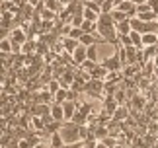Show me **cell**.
I'll use <instances>...</instances> for the list:
<instances>
[{
    "label": "cell",
    "mask_w": 158,
    "mask_h": 148,
    "mask_svg": "<svg viewBox=\"0 0 158 148\" xmlns=\"http://www.w3.org/2000/svg\"><path fill=\"white\" fill-rule=\"evenodd\" d=\"M51 119L57 123H64V107L60 103H53L51 105Z\"/></svg>",
    "instance_id": "4"
},
{
    "label": "cell",
    "mask_w": 158,
    "mask_h": 148,
    "mask_svg": "<svg viewBox=\"0 0 158 148\" xmlns=\"http://www.w3.org/2000/svg\"><path fill=\"white\" fill-rule=\"evenodd\" d=\"M60 41H63L64 53H69V55H72V53H74L78 47H80V41H76V39H70V37H60Z\"/></svg>",
    "instance_id": "5"
},
{
    "label": "cell",
    "mask_w": 158,
    "mask_h": 148,
    "mask_svg": "<svg viewBox=\"0 0 158 148\" xmlns=\"http://www.w3.org/2000/svg\"><path fill=\"white\" fill-rule=\"evenodd\" d=\"M82 14H84V20H86V22H98L100 20V14L94 12V10H90V8H84Z\"/></svg>",
    "instance_id": "12"
},
{
    "label": "cell",
    "mask_w": 158,
    "mask_h": 148,
    "mask_svg": "<svg viewBox=\"0 0 158 148\" xmlns=\"http://www.w3.org/2000/svg\"><path fill=\"white\" fill-rule=\"evenodd\" d=\"M88 60H92V63H96V64H100V53H98V43L96 45H90L88 47Z\"/></svg>",
    "instance_id": "8"
},
{
    "label": "cell",
    "mask_w": 158,
    "mask_h": 148,
    "mask_svg": "<svg viewBox=\"0 0 158 148\" xmlns=\"http://www.w3.org/2000/svg\"><path fill=\"white\" fill-rule=\"evenodd\" d=\"M115 29H117V35H129L133 29H131V22L129 20H125V22H121L115 26Z\"/></svg>",
    "instance_id": "9"
},
{
    "label": "cell",
    "mask_w": 158,
    "mask_h": 148,
    "mask_svg": "<svg viewBox=\"0 0 158 148\" xmlns=\"http://www.w3.org/2000/svg\"><path fill=\"white\" fill-rule=\"evenodd\" d=\"M64 146V140L60 137V133H53L51 134V148H60Z\"/></svg>",
    "instance_id": "13"
},
{
    "label": "cell",
    "mask_w": 158,
    "mask_h": 148,
    "mask_svg": "<svg viewBox=\"0 0 158 148\" xmlns=\"http://www.w3.org/2000/svg\"><path fill=\"white\" fill-rule=\"evenodd\" d=\"M102 64H104V66H106V68H107L109 72H121V70H123V60H121L119 53H113V55H109L107 59H104V60H102Z\"/></svg>",
    "instance_id": "2"
},
{
    "label": "cell",
    "mask_w": 158,
    "mask_h": 148,
    "mask_svg": "<svg viewBox=\"0 0 158 148\" xmlns=\"http://www.w3.org/2000/svg\"><path fill=\"white\" fill-rule=\"evenodd\" d=\"M102 142H104V144H106L107 148H115V146H117V138L109 134V137H107V138H104V140H102Z\"/></svg>",
    "instance_id": "16"
},
{
    "label": "cell",
    "mask_w": 158,
    "mask_h": 148,
    "mask_svg": "<svg viewBox=\"0 0 158 148\" xmlns=\"http://www.w3.org/2000/svg\"><path fill=\"white\" fill-rule=\"evenodd\" d=\"M125 115H127V107H117V109H115V113H113V119L115 121H123Z\"/></svg>",
    "instance_id": "15"
},
{
    "label": "cell",
    "mask_w": 158,
    "mask_h": 148,
    "mask_svg": "<svg viewBox=\"0 0 158 148\" xmlns=\"http://www.w3.org/2000/svg\"><path fill=\"white\" fill-rule=\"evenodd\" d=\"M129 22H131V29H133V31H139V33L147 31V22L139 20V18H131Z\"/></svg>",
    "instance_id": "6"
},
{
    "label": "cell",
    "mask_w": 158,
    "mask_h": 148,
    "mask_svg": "<svg viewBox=\"0 0 158 148\" xmlns=\"http://www.w3.org/2000/svg\"><path fill=\"white\" fill-rule=\"evenodd\" d=\"M80 125H76L74 121H64L63 127H60V137H63L64 144H78L82 142V137H80Z\"/></svg>",
    "instance_id": "1"
},
{
    "label": "cell",
    "mask_w": 158,
    "mask_h": 148,
    "mask_svg": "<svg viewBox=\"0 0 158 148\" xmlns=\"http://www.w3.org/2000/svg\"><path fill=\"white\" fill-rule=\"evenodd\" d=\"M137 18H139V20H143V22H154V20H158V16L154 14L152 10H147V12H139V14H137Z\"/></svg>",
    "instance_id": "11"
},
{
    "label": "cell",
    "mask_w": 158,
    "mask_h": 148,
    "mask_svg": "<svg viewBox=\"0 0 158 148\" xmlns=\"http://www.w3.org/2000/svg\"><path fill=\"white\" fill-rule=\"evenodd\" d=\"M88 47H84V45H80V47H78L76 49V51L74 53H72V64H76V66H80L82 63H84V60H86L88 59Z\"/></svg>",
    "instance_id": "3"
},
{
    "label": "cell",
    "mask_w": 158,
    "mask_h": 148,
    "mask_svg": "<svg viewBox=\"0 0 158 148\" xmlns=\"http://www.w3.org/2000/svg\"><path fill=\"white\" fill-rule=\"evenodd\" d=\"M55 18H57V14H55L53 10H49V8L41 10V20H43V22H53Z\"/></svg>",
    "instance_id": "14"
},
{
    "label": "cell",
    "mask_w": 158,
    "mask_h": 148,
    "mask_svg": "<svg viewBox=\"0 0 158 148\" xmlns=\"http://www.w3.org/2000/svg\"><path fill=\"white\" fill-rule=\"evenodd\" d=\"M131 43H133V47L139 49V51H143L144 45H143V33H139V31H131Z\"/></svg>",
    "instance_id": "7"
},
{
    "label": "cell",
    "mask_w": 158,
    "mask_h": 148,
    "mask_svg": "<svg viewBox=\"0 0 158 148\" xmlns=\"http://www.w3.org/2000/svg\"><path fill=\"white\" fill-rule=\"evenodd\" d=\"M154 78L158 80V66H156V68H154Z\"/></svg>",
    "instance_id": "21"
},
{
    "label": "cell",
    "mask_w": 158,
    "mask_h": 148,
    "mask_svg": "<svg viewBox=\"0 0 158 148\" xmlns=\"http://www.w3.org/2000/svg\"><path fill=\"white\" fill-rule=\"evenodd\" d=\"M0 49H2V55H14V45H12L10 37L6 39V37H2V43H0Z\"/></svg>",
    "instance_id": "10"
},
{
    "label": "cell",
    "mask_w": 158,
    "mask_h": 148,
    "mask_svg": "<svg viewBox=\"0 0 158 148\" xmlns=\"http://www.w3.org/2000/svg\"><path fill=\"white\" fill-rule=\"evenodd\" d=\"M82 142H78V144H64V146H60V148H78Z\"/></svg>",
    "instance_id": "19"
},
{
    "label": "cell",
    "mask_w": 158,
    "mask_h": 148,
    "mask_svg": "<svg viewBox=\"0 0 158 148\" xmlns=\"http://www.w3.org/2000/svg\"><path fill=\"white\" fill-rule=\"evenodd\" d=\"M143 101H144L143 97H141V96H137V97H133V103H131V105H133V107H139V109H141V107L144 105Z\"/></svg>",
    "instance_id": "17"
},
{
    "label": "cell",
    "mask_w": 158,
    "mask_h": 148,
    "mask_svg": "<svg viewBox=\"0 0 158 148\" xmlns=\"http://www.w3.org/2000/svg\"><path fill=\"white\" fill-rule=\"evenodd\" d=\"M35 148H47V146H45L43 142H39V144H37V146H35Z\"/></svg>",
    "instance_id": "20"
},
{
    "label": "cell",
    "mask_w": 158,
    "mask_h": 148,
    "mask_svg": "<svg viewBox=\"0 0 158 148\" xmlns=\"http://www.w3.org/2000/svg\"><path fill=\"white\" fill-rule=\"evenodd\" d=\"M78 148H88V146H86V144H84V142H82V144H80V146H78Z\"/></svg>",
    "instance_id": "22"
},
{
    "label": "cell",
    "mask_w": 158,
    "mask_h": 148,
    "mask_svg": "<svg viewBox=\"0 0 158 148\" xmlns=\"http://www.w3.org/2000/svg\"><path fill=\"white\" fill-rule=\"evenodd\" d=\"M148 2V0H133V4H135V6H141V4H147Z\"/></svg>",
    "instance_id": "18"
}]
</instances>
